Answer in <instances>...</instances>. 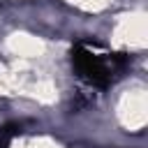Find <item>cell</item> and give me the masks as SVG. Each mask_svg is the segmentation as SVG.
Here are the masks:
<instances>
[{"label":"cell","mask_w":148,"mask_h":148,"mask_svg":"<svg viewBox=\"0 0 148 148\" xmlns=\"http://www.w3.org/2000/svg\"><path fill=\"white\" fill-rule=\"evenodd\" d=\"M72 65L79 79L95 88H109L127 69V56L109 51L97 42H76L72 49Z\"/></svg>","instance_id":"cell-1"},{"label":"cell","mask_w":148,"mask_h":148,"mask_svg":"<svg viewBox=\"0 0 148 148\" xmlns=\"http://www.w3.org/2000/svg\"><path fill=\"white\" fill-rule=\"evenodd\" d=\"M14 132H16L14 127H0V148H7V146H9Z\"/></svg>","instance_id":"cell-2"}]
</instances>
